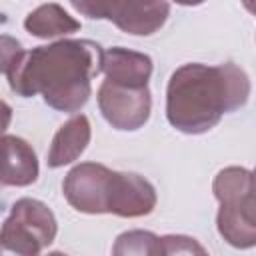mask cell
I'll list each match as a JSON object with an SVG mask.
<instances>
[{"label": "cell", "instance_id": "obj_6", "mask_svg": "<svg viewBox=\"0 0 256 256\" xmlns=\"http://www.w3.org/2000/svg\"><path fill=\"white\" fill-rule=\"evenodd\" d=\"M96 100L104 120L116 130H138L150 118L152 94L148 86H128L104 80L98 86Z\"/></svg>", "mask_w": 256, "mask_h": 256}, {"label": "cell", "instance_id": "obj_4", "mask_svg": "<svg viewBox=\"0 0 256 256\" xmlns=\"http://www.w3.org/2000/svg\"><path fill=\"white\" fill-rule=\"evenodd\" d=\"M212 192L220 204L216 214L218 234L234 248H252L256 244L252 170L242 166L220 170L212 182Z\"/></svg>", "mask_w": 256, "mask_h": 256}, {"label": "cell", "instance_id": "obj_15", "mask_svg": "<svg viewBox=\"0 0 256 256\" xmlns=\"http://www.w3.org/2000/svg\"><path fill=\"white\" fill-rule=\"evenodd\" d=\"M24 52L20 40L8 34H0V74H8L18 56Z\"/></svg>", "mask_w": 256, "mask_h": 256}, {"label": "cell", "instance_id": "obj_1", "mask_svg": "<svg viewBox=\"0 0 256 256\" xmlns=\"http://www.w3.org/2000/svg\"><path fill=\"white\" fill-rule=\"evenodd\" d=\"M102 46L86 38H64L24 50L10 68V90L22 98L40 94L44 102L74 114L92 94V78L100 74Z\"/></svg>", "mask_w": 256, "mask_h": 256}, {"label": "cell", "instance_id": "obj_2", "mask_svg": "<svg viewBox=\"0 0 256 256\" xmlns=\"http://www.w3.org/2000/svg\"><path fill=\"white\" fill-rule=\"evenodd\" d=\"M250 90L248 74L234 62L182 64L166 86V118L178 132L204 134L224 114L246 106Z\"/></svg>", "mask_w": 256, "mask_h": 256}, {"label": "cell", "instance_id": "obj_11", "mask_svg": "<svg viewBox=\"0 0 256 256\" xmlns=\"http://www.w3.org/2000/svg\"><path fill=\"white\" fill-rule=\"evenodd\" d=\"M24 28L28 34L36 38H58L78 32L80 22L74 16H70L60 4L48 2V4H40L26 16Z\"/></svg>", "mask_w": 256, "mask_h": 256}, {"label": "cell", "instance_id": "obj_16", "mask_svg": "<svg viewBox=\"0 0 256 256\" xmlns=\"http://www.w3.org/2000/svg\"><path fill=\"white\" fill-rule=\"evenodd\" d=\"M10 122H12V108H10L8 102H4V100L0 98V136L6 134Z\"/></svg>", "mask_w": 256, "mask_h": 256}, {"label": "cell", "instance_id": "obj_14", "mask_svg": "<svg viewBox=\"0 0 256 256\" xmlns=\"http://www.w3.org/2000/svg\"><path fill=\"white\" fill-rule=\"evenodd\" d=\"M160 254H206V248L190 236L168 234L160 236Z\"/></svg>", "mask_w": 256, "mask_h": 256}, {"label": "cell", "instance_id": "obj_13", "mask_svg": "<svg viewBox=\"0 0 256 256\" xmlns=\"http://www.w3.org/2000/svg\"><path fill=\"white\" fill-rule=\"evenodd\" d=\"M72 8L90 20H110L122 0H70Z\"/></svg>", "mask_w": 256, "mask_h": 256}, {"label": "cell", "instance_id": "obj_9", "mask_svg": "<svg viewBox=\"0 0 256 256\" xmlns=\"http://www.w3.org/2000/svg\"><path fill=\"white\" fill-rule=\"evenodd\" d=\"M100 72L106 74V80L118 84L148 86V80L152 76V58L144 52L114 46L102 50Z\"/></svg>", "mask_w": 256, "mask_h": 256}, {"label": "cell", "instance_id": "obj_5", "mask_svg": "<svg viewBox=\"0 0 256 256\" xmlns=\"http://www.w3.org/2000/svg\"><path fill=\"white\" fill-rule=\"evenodd\" d=\"M58 232L54 212L36 198H20L12 204L0 228V254L34 256L48 248Z\"/></svg>", "mask_w": 256, "mask_h": 256}, {"label": "cell", "instance_id": "obj_7", "mask_svg": "<svg viewBox=\"0 0 256 256\" xmlns=\"http://www.w3.org/2000/svg\"><path fill=\"white\" fill-rule=\"evenodd\" d=\"M38 158L34 148L20 136H0V190L6 186H30L38 180Z\"/></svg>", "mask_w": 256, "mask_h": 256}, {"label": "cell", "instance_id": "obj_12", "mask_svg": "<svg viewBox=\"0 0 256 256\" xmlns=\"http://www.w3.org/2000/svg\"><path fill=\"white\" fill-rule=\"evenodd\" d=\"M112 252L114 254L158 256L160 254V236H156L148 230H128L116 238Z\"/></svg>", "mask_w": 256, "mask_h": 256}, {"label": "cell", "instance_id": "obj_17", "mask_svg": "<svg viewBox=\"0 0 256 256\" xmlns=\"http://www.w3.org/2000/svg\"><path fill=\"white\" fill-rule=\"evenodd\" d=\"M176 4H180V6H200V4H204L206 0H174Z\"/></svg>", "mask_w": 256, "mask_h": 256}, {"label": "cell", "instance_id": "obj_10", "mask_svg": "<svg viewBox=\"0 0 256 256\" xmlns=\"http://www.w3.org/2000/svg\"><path fill=\"white\" fill-rule=\"evenodd\" d=\"M90 122L84 114H76L72 116L68 122H64L58 132L52 138L46 162L50 168H62L74 160H78L82 156V152L88 148L90 144Z\"/></svg>", "mask_w": 256, "mask_h": 256}, {"label": "cell", "instance_id": "obj_8", "mask_svg": "<svg viewBox=\"0 0 256 256\" xmlns=\"http://www.w3.org/2000/svg\"><path fill=\"white\" fill-rule=\"evenodd\" d=\"M168 16V0H122L110 22H114L126 34L150 36L166 24Z\"/></svg>", "mask_w": 256, "mask_h": 256}, {"label": "cell", "instance_id": "obj_3", "mask_svg": "<svg viewBox=\"0 0 256 256\" xmlns=\"http://www.w3.org/2000/svg\"><path fill=\"white\" fill-rule=\"evenodd\" d=\"M68 204L84 214L122 218L148 216L156 208V188L136 172L110 170L98 162L76 164L62 182Z\"/></svg>", "mask_w": 256, "mask_h": 256}]
</instances>
